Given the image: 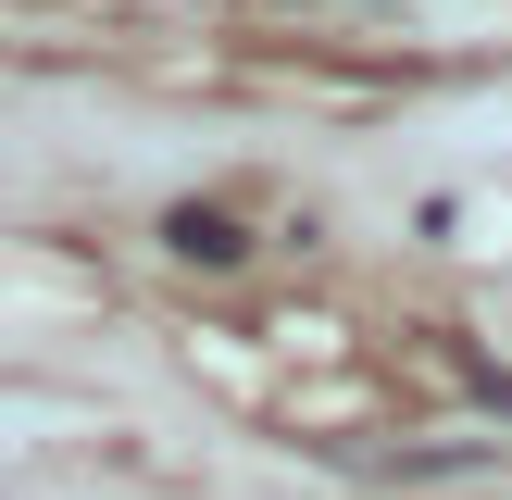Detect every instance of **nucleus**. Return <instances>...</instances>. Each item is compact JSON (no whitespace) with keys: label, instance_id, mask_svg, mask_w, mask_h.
<instances>
[{"label":"nucleus","instance_id":"nucleus-1","mask_svg":"<svg viewBox=\"0 0 512 500\" xmlns=\"http://www.w3.org/2000/svg\"><path fill=\"white\" fill-rule=\"evenodd\" d=\"M163 250H175V263H250V225L225 213V200H175V213H163Z\"/></svg>","mask_w":512,"mask_h":500}]
</instances>
